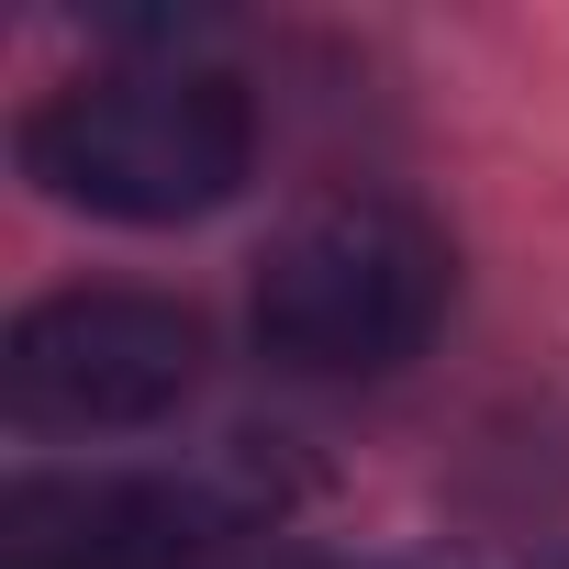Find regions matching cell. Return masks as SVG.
I'll use <instances>...</instances> for the list:
<instances>
[{
	"mask_svg": "<svg viewBox=\"0 0 569 569\" xmlns=\"http://www.w3.org/2000/svg\"><path fill=\"white\" fill-rule=\"evenodd\" d=\"M246 168H257V101L201 57L90 68L23 112V179L112 223H190L234 201Z\"/></svg>",
	"mask_w": 569,
	"mask_h": 569,
	"instance_id": "1",
	"label": "cell"
},
{
	"mask_svg": "<svg viewBox=\"0 0 569 569\" xmlns=\"http://www.w3.org/2000/svg\"><path fill=\"white\" fill-rule=\"evenodd\" d=\"M458 291V246L391 190H325L257 257V347L302 380H391Z\"/></svg>",
	"mask_w": 569,
	"mask_h": 569,
	"instance_id": "2",
	"label": "cell"
},
{
	"mask_svg": "<svg viewBox=\"0 0 569 569\" xmlns=\"http://www.w3.org/2000/svg\"><path fill=\"white\" fill-rule=\"evenodd\" d=\"M201 313L157 291H57L0 347V402L34 436H146L201 391Z\"/></svg>",
	"mask_w": 569,
	"mask_h": 569,
	"instance_id": "3",
	"label": "cell"
},
{
	"mask_svg": "<svg viewBox=\"0 0 569 569\" xmlns=\"http://www.w3.org/2000/svg\"><path fill=\"white\" fill-rule=\"evenodd\" d=\"M246 525V469H34L0 491V569H212V547Z\"/></svg>",
	"mask_w": 569,
	"mask_h": 569,
	"instance_id": "4",
	"label": "cell"
},
{
	"mask_svg": "<svg viewBox=\"0 0 569 569\" xmlns=\"http://www.w3.org/2000/svg\"><path fill=\"white\" fill-rule=\"evenodd\" d=\"M268 569H313V558H268ZM380 569H569V536L558 547H436V558H380Z\"/></svg>",
	"mask_w": 569,
	"mask_h": 569,
	"instance_id": "5",
	"label": "cell"
}]
</instances>
